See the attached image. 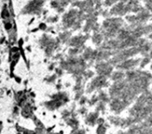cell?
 I'll return each mask as SVG.
<instances>
[{"mask_svg": "<svg viewBox=\"0 0 152 134\" xmlns=\"http://www.w3.org/2000/svg\"><path fill=\"white\" fill-rule=\"evenodd\" d=\"M151 20H152V18H151Z\"/></svg>", "mask_w": 152, "mask_h": 134, "instance_id": "603a6c76", "label": "cell"}, {"mask_svg": "<svg viewBox=\"0 0 152 134\" xmlns=\"http://www.w3.org/2000/svg\"><path fill=\"white\" fill-rule=\"evenodd\" d=\"M103 38H104V36H103V34L101 32V30H100V31H95V32L94 33L93 36H92V40H93L94 44H97V45H99V44H102Z\"/></svg>", "mask_w": 152, "mask_h": 134, "instance_id": "4fadbf2b", "label": "cell"}, {"mask_svg": "<svg viewBox=\"0 0 152 134\" xmlns=\"http://www.w3.org/2000/svg\"><path fill=\"white\" fill-rule=\"evenodd\" d=\"M151 18V12L148 9L143 8L136 14L127 15L126 20L130 23V25H142V24H145V22L148 21Z\"/></svg>", "mask_w": 152, "mask_h": 134, "instance_id": "3957f363", "label": "cell"}, {"mask_svg": "<svg viewBox=\"0 0 152 134\" xmlns=\"http://www.w3.org/2000/svg\"><path fill=\"white\" fill-rule=\"evenodd\" d=\"M70 36H71V33L69 31H65L60 35V38L62 40V42H67V41H69Z\"/></svg>", "mask_w": 152, "mask_h": 134, "instance_id": "5bb4252c", "label": "cell"}, {"mask_svg": "<svg viewBox=\"0 0 152 134\" xmlns=\"http://www.w3.org/2000/svg\"><path fill=\"white\" fill-rule=\"evenodd\" d=\"M143 9V7L142 6L141 3L139 2V0H130L129 2L126 3V10H127V13L129 12H139L140 11H142Z\"/></svg>", "mask_w": 152, "mask_h": 134, "instance_id": "9c48e42d", "label": "cell"}, {"mask_svg": "<svg viewBox=\"0 0 152 134\" xmlns=\"http://www.w3.org/2000/svg\"><path fill=\"white\" fill-rule=\"evenodd\" d=\"M73 5L77 7L79 10L84 12L85 13H93L96 12L95 5L94 0H81V1H75L73 2Z\"/></svg>", "mask_w": 152, "mask_h": 134, "instance_id": "8992f818", "label": "cell"}, {"mask_svg": "<svg viewBox=\"0 0 152 134\" xmlns=\"http://www.w3.org/2000/svg\"><path fill=\"white\" fill-rule=\"evenodd\" d=\"M129 1H130V0H120V2H123V3H126V4L127 2H129Z\"/></svg>", "mask_w": 152, "mask_h": 134, "instance_id": "d6986e66", "label": "cell"}, {"mask_svg": "<svg viewBox=\"0 0 152 134\" xmlns=\"http://www.w3.org/2000/svg\"><path fill=\"white\" fill-rule=\"evenodd\" d=\"M140 60L136 59V60H126L124 61H122L120 64L118 65V68L120 69H130L134 68L138 63H139Z\"/></svg>", "mask_w": 152, "mask_h": 134, "instance_id": "8fae6325", "label": "cell"}, {"mask_svg": "<svg viewBox=\"0 0 152 134\" xmlns=\"http://www.w3.org/2000/svg\"><path fill=\"white\" fill-rule=\"evenodd\" d=\"M70 2L71 0H53L51 2V5L58 12H62Z\"/></svg>", "mask_w": 152, "mask_h": 134, "instance_id": "30bf717a", "label": "cell"}, {"mask_svg": "<svg viewBox=\"0 0 152 134\" xmlns=\"http://www.w3.org/2000/svg\"><path fill=\"white\" fill-rule=\"evenodd\" d=\"M89 35H79V36H73L72 38L69 39V44L70 46H76V47H80L84 44V43L88 39Z\"/></svg>", "mask_w": 152, "mask_h": 134, "instance_id": "ba28073f", "label": "cell"}, {"mask_svg": "<svg viewBox=\"0 0 152 134\" xmlns=\"http://www.w3.org/2000/svg\"><path fill=\"white\" fill-rule=\"evenodd\" d=\"M96 68L98 72L102 75H109L111 72V67L106 63H99Z\"/></svg>", "mask_w": 152, "mask_h": 134, "instance_id": "7c38bea8", "label": "cell"}, {"mask_svg": "<svg viewBox=\"0 0 152 134\" xmlns=\"http://www.w3.org/2000/svg\"><path fill=\"white\" fill-rule=\"evenodd\" d=\"M146 9H148L152 13V0H143Z\"/></svg>", "mask_w": 152, "mask_h": 134, "instance_id": "ac0fdd59", "label": "cell"}, {"mask_svg": "<svg viewBox=\"0 0 152 134\" xmlns=\"http://www.w3.org/2000/svg\"><path fill=\"white\" fill-rule=\"evenodd\" d=\"M44 4V0H32L30 1L21 11L23 14H30V13H40L42 11V6Z\"/></svg>", "mask_w": 152, "mask_h": 134, "instance_id": "5b68a950", "label": "cell"}, {"mask_svg": "<svg viewBox=\"0 0 152 134\" xmlns=\"http://www.w3.org/2000/svg\"><path fill=\"white\" fill-rule=\"evenodd\" d=\"M149 56L151 57V58H152V49L151 50V52H150V53H149Z\"/></svg>", "mask_w": 152, "mask_h": 134, "instance_id": "ffe728a7", "label": "cell"}, {"mask_svg": "<svg viewBox=\"0 0 152 134\" xmlns=\"http://www.w3.org/2000/svg\"><path fill=\"white\" fill-rule=\"evenodd\" d=\"M151 69H152V64H151Z\"/></svg>", "mask_w": 152, "mask_h": 134, "instance_id": "7402d4cb", "label": "cell"}, {"mask_svg": "<svg viewBox=\"0 0 152 134\" xmlns=\"http://www.w3.org/2000/svg\"><path fill=\"white\" fill-rule=\"evenodd\" d=\"M118 2H120V0H104V5L106 7H108V6H111L112 4H117Z\"/></svg>", "mask_w": 152, "mask_h": 134, "instance_id": "e0dca14e", "label": "cell"}, {"mask_svg": "<svg viewBox=\"0 0 152 134\" xmlns=\"http://www.w3.org/2000/svg\"><path fill=\"white\" fill-rule=\"evenodd\" d=\"M113 77V80H115V81H118V80H121L122 78H123V76H124V74L122 73V72H115L114 74H113V76H112Z\"/></svg>", "mask_w": 152, "mask_h": 134, "instance_id": "2e32d148", "label": "cell"}, {"mask_svg": "<svg viewBox=\"0 0 152 134\" xmlns=\"http://www.w3.org/2000/svg\"><path fill=\"white\" fill-rule=\"evenodd\" d=\"M100 15L99 12H94L93 13L86 14V24L84 26V32L89 33L90 31H100V25L97 22V18Z\"/></svg>", "mask_w": 152, "mask_h": 134, "instance_id": "277c9868", "label": "cell"}, {"mask_svg": "<svg viewBox=\"0 0 152 134\" xmlns=\"http://www.w3.org/2000/svg\"><path fill=\"white\" fill-rule=\"evenodd\" d=\"M71 1H74L75 2V1H77V0H71Z\"/></svg>", "mask_w": 152, "mask_h": 134, "instance_id": "44dd1931", "label": "cell"}, {"mask_svg": "<svg viewBox=\"0 0 152 134\" xmlns=\"http://www.w3.org/2000/svg\"><path fill=\"white\" fill-rule=\"evenodd\" d=\"M102 2H103V0H94V5H95V9H96L97 12H100V14H101V12H102Z\"/></svg>", "mask_w": 152, "mask_h": 134, "instance_id": "9a60e30c", "label": "cell"}, {"mask_svg": "<svg viewBox=\"0 0 152 134\" xmlns=\"http://www.w3.org/2000/svg\"><path fill=\"white\" fill-rule=\"evenodd\" d=\"M86 13L81 10L72 8L66 12L62 17V25L64 28H71L72 30H77L81 28L82 23L86 20Z\"/></svg>", "mask_w": 152, "mask_h": 134, "instance_id": "6da1fadb", "label": "cell"}, {"mask_svg": "<svg viewBox=\"0 0 152 134\" xmlns=\"http://www.w3.org/2000/svg\"><path fill=\"white\" fill-rule=\"evenodd\" d=\"M127 13L126 4L123 2H118L115 4L109 11L110 16H124Z\"/></svg>", "mask_w": 152, "mask_h": 134, "instance_id": "52a82bcc", "label": "cell"}, {"mask_svg": "<svg viewBox=\"0 0 152 134\" xmlns=\"http://www.w3.org/2000/svg\"><path fill=\"white\" fill-rule=\"evenodd\" d=\"M124 25V20L121 18H107L102 25L101 32L106 39H112L117 36Z\"/></svg>", "mask_w": 152, "mask_h": 134, "instance_id": "7a4b0ae2", "label": "cell"}]
</instances>
